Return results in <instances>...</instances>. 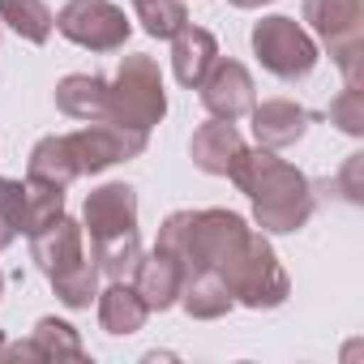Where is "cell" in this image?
<instances>
[{
  "label": "cell",
  "instance_id": "7402d4cb",
  "mask_svg": "<svg viewBox=\"0 0 364 364\" xmlns=\"http://www.w3.org/2000/svg\"><path fill=\"white\" fill-rule=\"evenodd\" d=\"M133 18H137L141 31L154 35V39H171L180 26H189L185 0H133Z\"/></svg>",
  "mask_w": 364,
  "mask_h": 364
},
{
  "label": "cell",
  "instance_id": "44dd1931",
  "mask_svg": "<svg viewBox=\"0 0 364 364\" xmlns=\"http://www.w3.org/2000/svg\"><path fill=\"white\" fill-rule=\"evenodd\" d=\"M65 215V189L43 185V180L26 176V206H22V236H35L39 228H48L52 219Z\"/></svg>",
  "mask_w": 364,
  "mask_h": 364
},
{
  "label": "cell",
  "instance_id": "484cf974",
  "mask_svg": "<svg viewBox=\"0 0 364 364\" xmlns=\"http://www.w3.org/2000/svg\"><path fill=\"white\" fill-rule=\"evenodd\" d=\"M5 360H43V351H39V343L31 338V343H5Z\"/></svg>",
  "mask_w": 364,
  "mask_h": 364
},
{
  "label": "cell",
  "instance_id": "ac0fdd59",
  "mask_svg": "<svg viewBox=\"0 0 364 364\" xmlns=\"http://www.w3.org/2000/svg\"><path fill=\"white\" fill-rule=\"evenodd\" d=\"M150 309L141 304V296L133 291V283H112L99 296V326L107 334H137L146 326Z\"/></svg>",
  "mask_w": 364,
  "mask_h": 364
},
{
  "label": "cell",
  "instance_id": "7a4b0ae2",
  "mask_svg": "<svg viewBox=\"0 0 364 364\" xmlns=\"http://www.w3.org/2000/svg\"><path fill=\"white\" fill-rule=\"evenodd\" d=\"M304 22L330 48L347 86L364 77V0H304Z\"/></svg>",
  "mask_w": 364,
  "mask_h": 364
},
{
  "label": "cell",
  "instance_id": "9c48e42d",
  "mask_svg": "<svg viewBox=\"0 0 364 364\" xmlns=\"http://www.w3.org/2000/svg\"><path fill=\"white\" fill-rule=\"evenodd\" d=\"M31 257H35V266H39L48 279L73 274L77 266L90 262V257H86V232H82V223H73L69 215L52 219L48 228H39V232L31 236Z\"/></svg>",
  "mask_w": 364,
  "mask_h": 364
},
{
  "label": "cell",
  "instance_id": "5bb4252c",
  "mask_svg": "<svg viewBox=\"0 0 364 364\" xmlns=\"http://www.w3.org/2000/svg\"><path fill=\"white\" fill-rule=\"evenodd\" d=\"M107 103H112V82L107 77L69 73L56 86V107L69 120H107Z\"/></svg>",
  "mask_w": 364,
  "mask_h": 364
},
{
  "label": "cell",
  "instance_id": "d6986e66",
  "mask_svg": "<svg viewBox=\"0 0 364 364\" xmlns=\"http://www.w3.org/2000/svg\"><path fill=\"white\" fill-rule=\"evenodd\" d=\"M0 22L18 31L26 43H48L56 31V18L43 0H0Z\"/></svg>",
  "mask_w": 364,
  "mask_h": 364
},
{
  "label": "cell",
  "instance_id": "f1b7e54d",
  "mask_svg": "<svg viewBox=\"0 0 364 364\" xmlns=\"http://www.w3.org/2000/svg\"><path fill=\"white\" fill-rule=\"evenodd\" d=\"M0 360H5V330H0Z\"/></svg>",
  "mask_w": 364,
  "mask_h": 364
},
{
  "label": "cell",
  "instance_id": "cb8c5ba5",
  "mask_svg": "<svg viewBox=\"0 0 364 364\" xmlns=\"http://www.w3.org/2000/svg\"><path fill=\"white\" fill-rule=\"evenodd\" d=\"M330 124H338L351 137L364 133V90L360 86H343L338 90V99L330 103Z\"/></svg>",
  "mask_w": 364,
  "mask_h": 364
},
{
  "label": "cell",
  "instance_id": "3957f363",
  "mask_svg": "<svg viewBox=\"0 0 364 364\" xmlns=\"http://www.w3.org/2000/svg\"><path fill=\"white\" fill-rule=\"evenodd\" d=\"M167 116V95H163V73L154 65V56H124L120 73L112 82V103H107V120L124 124V129H141L150 133V124H159Z\"/></svg>",
  "mask_w": 364,
  "mask_h": 364
},
{
  "label": "cell",
  "instance_id": "83f0119b",
  "mask_svg": "<svg viewBox=\"0 0 364 364\" xmlns=\"http://www.w3.org/2000/svg\"><path fill=\"white\" fill-rule=\"evenodd\" d=\"M228 5H236V9H262V5H270V0H228Z\"/></svg>",
  "mask_w": 364,
  "mask_h": 364
},
{
  "label": "cell",
  "instance_id": "7c38bea8",
  "mask_svg": "<svg viewBox=\"0 0 364 364\" xmlns=\"http://www.w3.org/2000/svg\"><path fill=\"white\" fill-rule=\"evenodd\" d=\"M215 60H219V39L210 31H202V26H180L171 35V69H176V82L180 86L198 90Z\"/></svg>",
  "mask_w": 364,
  "mask_h": 364
},
{
  "label": "cell",
  "instance_id": "603a6c76",
  "mask_svg": "<svg viewBox=\"0 0 364 364\" xmlns=\"http://www.w3.org/2000/svg\"><path fill=\"white\" fill-rule=\"evenodd\" d=\"M35 343H39L43 360H86V347H82L77 330L60 317H43L35 326Z\"/></svg>",
  "mask_w": 364,
  "mask_h": 364
},
{
  "label": "cell",
  "instance_id": "9a60e30c",
  "mask_svg": "<svg viewBox=\"0 0 364 364\" xmlns=\"http://www.w3.org/2000/svg\"><path fill=\"white\" fill-rule=\"evenodd\" d=\"M240 150H245V141H240V133H236V120H206V124L193 133V141H189L193 163H198L202 171H210V176H228Z\"/></svg>",
  "mask_w": 364,
  "mask_h": 364
},
{
  "label": "cell",
  "instance_id": "f546056e",
  "mask_svg": "<svg viewBox=\"0 0 364 364\" xmlns=\"http://www.w3.org/2000/svg\"><path fill=\"white\" fill-rule=\"evenodd\" d=\"M0 296H5V274H0Z\"/></svg>",
  "mask_w": 364,
  "mask_h": 364
},
{
  "label": "cell",
  "instance_id": "52a82bcc",
  "mask_svg": "<svg viewBox=\"0 0 364 364\" xmlns=\"http://www.w3.org/2000/svg\"><path fill=\"white\" fill-rule=\"evenodd\" d=\"M146 137H150V133L124 129V124H116V120H86L77 133H69L82 176H86V171H103V167L124 163V159H137V154L146 150Z\"/></svg>",
  "mask_w": 364,
  "mask_h": 364
},
{
  "label": "cell",
  "instance_id": "277c9868",
  "mask_svg": "<svg viewBox=\"0 0 364 364\" xmlns=\"http://www.w3.org/2000/svg\"><path fill=\"white\" fill-rule=\"evenodd\" d=\"M223 283L232 287V300L245 309H279L291 291V283L262 232H249V240H245L240 257L232 262V270L223 274Z\"/></svg>",
  "mask_w": 364,
  "mask_h": 364
},
{
  "label": "cell",
  "instance_id": "ba28073f",
  "mask_svg": "<svg viewBox=\"0 0 364 364\" xmlns=\"http://www.w3.org/2000/svg\"><path fill=\"white\" fill-rule=\"evenodd\" d=\"M198 90H202V103H206V112L215 120H240L257 103V90H253L249 69L240 60H223V56L210 65V73L202 77Z\"/></svg>",
  "mask_w": 364,
  "mask_h": 364
},
{
  "label": "cell",
  "instance_id": "30bf717a",
  "mask_svg": "<svg viewBox=\"0 0 364 364\" xmlns=\"http://www.w3.org/2000/svg\"><path fill=\"white\" fill-rule=\"evenodd\" d=\"M82 232H90V245L137 232V193H133V185H120V180H112V185L95 189V193L86 198Z\"/></svg>",
  "mask_w": 364,
  "mask_h": 364
},
{
  "label": "cell",
  "instance_id": "e0dca14e",
  "mask_svg": "<svg viewBox=\"0 0 364 364\" xmlns=\"http://www.w3.org/2000/svg\"><path fill=\"white\" fill-rule=\"evenodd\" d=\"M180 304H185V313L198 317V321H215V317H223L236 300H232V287H228L215 270H198V274L185 279V287H180Z\"/></svg>",
  "mask_w": 364,
  "mask_h": 364
},
{
  "label": "cell",
  "instance_id": "2e32d148",
  "mask_svg": "<svg viewBox=\"0 0 364 364\" xmlns=\"http://www.w3.org/2000/svg\"><path fill=\"white\" fill-rule=\"evenodd\" d=\"M26 176H31V180H43V185H56V189H69L73 180L82 176L69 133H52V137L35 141L31 163H26Z\"/></svg>",
  "mask_w": 364,
  "mask_h": 364
},
{
  "label": "cell",
  "instance_id": "5b68a950",
  "mask_svg": "<svg viewBox=\"0 0 364 364\" xmlns=\"http://www.w3.org/2000/svg\"><path fill=\"white\" fill-rule=\"evenodd\" d=\"M253 52H257L262 69L274 73L279 82H300V77H309L313 65H317V43H313V35H309L296 18H283V14L262 18V22L253 26Z\"/></svg>",
  "mask_w": 364,
  "mask_h": 364
},
{
  "label": "cell",
  "instance_id": "d4e9b609",
  "mask_svg": "<svg viewBox=\"0 0 364 364\" xmlns=\"http://www.w3.org/2000/svg\"><path fill=\"white\" fill-rule=\"evenodd\" d=\"M360 171H364V154H351L347 167H343V176H338V185H343L347 202H360V198H364V189H360Z\"/></svg>",
  "mask_w": 364,
  "mask_h": 364
},
{
  "label": "cell",
  "instance_id": "ffe728a7",
  "mask_svg": "<svg viewBox=\"0 0 364 364\" xmlns=\"http://www.w3.org/2000/svg\"><path fill=\"white\" fill-rule=\"evenodd\" d=\"M90 249H95L99 274H107L112 283H129L133 270H137V262H141V240H137V232L116 236V240H99V245H90Z\"/></svg>",
  "mask_w": 364,
  "mask_h": 364
},
{
  "label": "cell",
  "instance_id": "6da1fadb",
  "mask_svg": "<svg viewBox=\"0 0 364 364\" xmlns=\"http://www.w3.org/2000/svg\"><path fill=\"white\" fill-rule=\"evenodd\" d=\"M228 180L240 193H249L253 219L262 232H300L313 219V185L304 180V171H296L266 146H257V150L245 146L236 154Z\"/></svg>",
  "mask_w": 364,
  "mask_h": 364
},
{
  "label": "cell",
  "instance_id": "4316f807",
  "mask_svg": "<svg viewBox=\"0 0 364 364\" xmlns=\"http://www.w3.org/2000/svg\"><path fill=\"white\" fill-rule=\"evenodd\" d=\"M14 236H18V232L9 228V219H5V215H0V253H5V249L14 245Z\"/></svg>",
  "mask_w": 364,
  "mask_h": 364
},
{
  "label": "cell",
  "instance_id": "4fadbf2b",
  "mask_svg": "<svg viewBox=\"0 0 364 364\" xmlns=\"http://www.w3.org/2000/svg\"><path fill=\"white\" fill-rule=\"evenodd\" d=\"M180 287H185V274H180V266L167 257V253H150V257H141L137 262V270H133V291L141 296V304L150 309V313H159V309H171L176 300H180Z\"/></svg>",
  "mask_w": 364,
  "mask_h": 364
},
{
  "label": "cell",
  "instance_id": "8fae6325",
  "mask_svg": "<svg viewBox=\"0 0 364 364\" xmlns=\"http://www.w3.org/2000/svg\"><path fill=\"white\" fill-rule=\"evenodd\" d=\"M253 133H257V146L266 150H287L304 137L309 129V112L291 99H266V103H253Z\"/></svg>",
  "mask_w": 364,
  "mask_h": 364
},
{
  "label": "cell",
  "instance_id": "8992f818",
  "mask_svg": "<svg viewBox=\"0 0 364 364\" xmlns=\"http://www.w3.org/2000/svg\"><path fill=\"white\" fill-rule=\"evenodd\" d=\"M56 31L90 52H120L129 39V18L120 5L112 0H69V5L56 14Z\"/></svg>",
  "mask_w": 364,
  "mask_h": 364
}]
</instances>
